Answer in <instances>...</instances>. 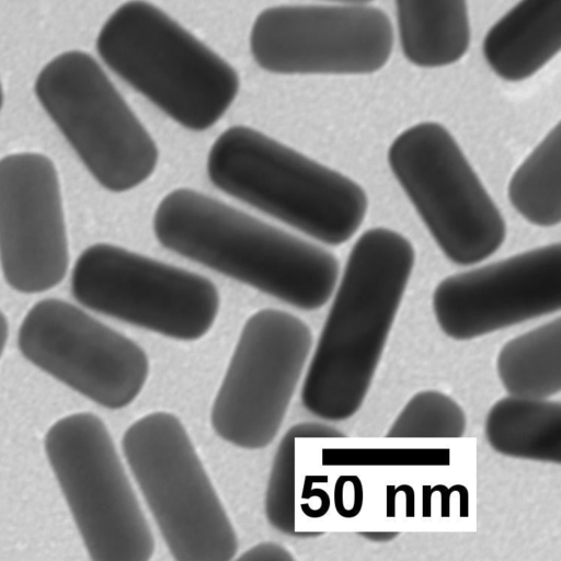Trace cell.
<instances>
[{
    "label": "cell",
    "instance_id": "obj_18",
    "mask_svg": "<svg viewBox=\"0 0 561 561\" xmlns=\"http://www.w3.org/2000/svg\"><path fill=\"white\" fill-rule=\"evenodd\" d=\"M500 381L511 396L550 399L561 391V318L507 341L496 357Z\"/></svg>",
    "mask_w": 561,
    "mask_h": 561
},
{
    "label": "cell",
    "instance_id": "obj_20",
    "mask_svg": "<svg viewBox=\"0 0 561 561\" xmlns=\"http://www.w3.org/2000/svg\"><path fill=\"white\" fill-rule=\"evenodd\" d=\"M346 435L339 428L321 422H300L287 430L273 458L264 497L265 516L279 533L295 538L320 535L297 528L296 520V444L304 438H341Z\"/></svg>",
    "mask_w": 561,
    "mask_h": 561
},
{
    "label": "cell",
    "instance_id": "obj_19",
    "mask_svg": "<svg viewBox=\"0 0 561 561\" xmlns=\"http://www.w3.org/2000/svg\"><path fill=\"white\" fill-rule=\"evenodd\" d=\"M513 207L530 224L561 220V127L558 123L514 172L508 185Z\"/></svg>",
    "mask_w": 561,
    "mask_h": 561
},
{
    "label": "cell",
    "instance_id": "obj_4",
    "mask_svg": "<svg viewBox=\"0 0 561 561\" xmlns=\"http://www.w3.org/2000/svg\"><path fill=\"white\" fill-rule=\"evenodd\" d=\"M96 49L111 70L191 130L216 124L239 91V77L226 60L142 0L116 9Z\"/></svg>",
    "mask_w": 561,
    "mask_h": 561
},
{
    "label": "cell",
    "instance_id": "obj_2",
    "mask_svg": "<svg viewBox=\"0 0 561 561\" xmlns=\"http://www.w3.org/2000/svg\"><path fill=\"white\" fill-rule=\"evenodd\" d=\"M161 245L301 310L331 298L340 265L325 249L190 188L159 203Z\"/></svg>",
    "mask_w": 561,
    "mask_h": 561
},
{
    "label": "cell",
    "instance_id": "obj_16",
    "mask_svg": "<svg viewBox=\"0 0 561 561\" xmlns=\"http://www.w3.org/2000/svg\"><path fill=\"white\" fill-rule=\"evenodd\" d=\"M485 438L496 453L561 463V401L506 396L489 410Z\"/></svg>",
    "mask_w": 561,
    "mask_h": 561
},
{
    "label": "cell",
    "instance_id": "obj_14",
    "mask_svg": "<svg viewBox=\"0 0 561 561\" xmlns=\"http://www.w3.org/2000/svg\"><path fill=\"white\" fill-rule=\"evenodd\" d=\"M0 264L7 284L24 294L55 287L68 271L58 172L44 154L0 159Z\"/></svg>",
    "mask_w": 561,
    "mask_h": 561
},
{
    "label": "cell",
    "instance_id": "obj_5",
    "mask_svg": "<svg viewBox=\"0 0 561 561\" xmlns=\"http://www.w3.org/2000/svg\"><path fill=\"white\" fill-rule=\"evenodd\" d=\"M122 450L175 561H230L233 525L181 420L150 412L130 424Z\"/></svg>",
    "mask_w": 561,
    "mask_h": 561
},
{
    "label": "cell",
    "instance_id": "obj_12",
    "mask_svg": "<svg viewBox=\"0 0 561 561\" xmlns=\"http://www.w3.org/2000/svg\"><path fill=\"white\" fill-rule=\"evenodd\" d=\"M18 344L32 364L106 409L129 405L148 379L140 345L64 300L34 305Z\"/></svg>",
    "mask_w": 561,
    "mask_h": 561
},
{
    "label": "cell",
    "instance_id": "obj_13",
    "mask_svg": "<svg viewBox=\"0 0 561 561\" xmlns=\"http://www.w3.org/2000/svg\"><path fill=\"white\" fill-rule=\"evenodd\" d=\"M561 308V244L533 249L444 278L433 294L442 331L472 340Z\"/></svg>",
    "mask_w": 561,
    "mask_h": 561
},
{
    "label": "cell",
    "instance_id": "obj_21",
    "mask_svg": "<svg viewBox=\"0 0 561 561\" xmlns=\"http://www.w3.org/2000/svg\"><path fill=\"white\" fill-rule=\"evenodd\" d=\"M463 409L448 394L427 389L416 392L390 425L391 438H458L466 432Z\"/></svg>",
    "mask_w": 561,
    "mask_h": 561
},
{
    "label": "cell",
    "instance_id": "obj_8",
    "mask_svg": "<svg viewBox=\"0 0 561 561\" xmlns=\"http://www.w3.org/2000/svg\"><path fill=\"white\" fill-rule=\"evenodd\" d=\"M388 161L435 242L451 262L471 265L492 255L505 221L451 134L424 122L402 131Z\"/></svg>",
    "mask_w": 561,
    "mask_h": 561
},
{
    "label": "cell",
    "instance_id": "obj_17",
    "mask_svg": "<svg viewBox=\"0 0 561 561\" xmlns=\"http://www.w3.org/2000/svg\"><path fill=\"white\" fill-rule=\"evenodd\" d=\"M400 43L415 66L436 68L463 57L470 44L466 0H396Z\"/></svg>",
    "mask_w": 561,
    "mask_h": 561
},
{
    "label": "cell",
    "instance_id": "obj_10",
    "mask_svg": "<svg viewBox=\"0 0 561 561\" xmlns=\"http://www.w3.org/2000/svg\"><path fill=\"white\" fill-rule=\"evenodd\" d=\"M308 324L278 309L245 321L210 409L214 432L242 449L276 437L312 348Z\"/></svg>",
    "mask_w": 561,
    "mask_h": 561
},
{
    "label": "cell",
    "instance_id": "obj_15",
    "mask_svg": "<svg viewBox=\"0 0 561 561\" xmlns=\"http://www.w3.org/2000/svg\"><path fill=\"white\" fill-rule=\"evenodd\" d=\"M561 47V0H520L486 33L483 55L507 81L540 70Z\"/></svg>",
    "mask_w": 561,
    "mask_h": 561
},
{
    "label": "cell",
    "instance_id": "obj_26",
    "mask_svg": "<svg viewBox=\"0 0 561 561\" xmlns=\"http://www.w3.org/2000/svg\"><path fill=\"white\" fill-rule=\"evenodd\" d=\"M328 1L340 2L342 4H367L368 2H370L373 0H328Z\"/></svg>",
    "mask_w": 561,
    "mask_h": 561
},
{
    "label": "cell",
    "instance_id": "obj_9",
    "mask_svg": "<svg viewBox=\"0 0 561 561\" xmlns=\"http://www.w3.org/2000/svg\"><path fill=\"white\" fill-rule=\"evenodd\" d=\"M71 291L88 309L185 342L208 333L220 306L208 278L107 243L81 253Z\"/></svg>",
    "mask_w": 561,
    "mask_h": 561
},
{
    "label": "cell",
    "instance_id": "obj_24",
    "mask_svg": "<svg viewBox=\"0 0 561 561\" xmlns=\"http://www.w3.org/2000/svg\"><path fill=\"white\" fill-rule=\"evenodd\" d=\"M360 535L371 541L383 542V541L392 540L393 538H396L399 535V533L369 531V533H360Z\"/></svg>",
    "mask_w": 561,
    "mask_h": 561
},
{
    "label": "cell",
    "instance_id": "obj_23",
    "mask_svg": "<svg viewBox=\"0 0 561 561\" xmlns=\"http://www.w3.org/2000/svg\"><path fill=\"white\" fill-rule=\"evenodd\" d=\"M237 560L243 561H294L295 558L284 546L274 541L256 543L240 554Z\"/></svg>",
    "mask_w": 561,
    "mask_h": 561
},
{
    "label": "cell",
    "instance_id": "obj_11",
    "mask_svg": "<svg viewBox=\"0 0 561 561\" xmlns=\"http://www.w3.org/2000/svg\"><path fill=\"white\" fill-rule=\"evenodd\" d=\"M264 70L282 75H367L393 47L388 15L367 4L279 5L262 11L250 36Z\"/></svg>",
    "mask_w": 561,
    "mask_h": 561
},
{
    "label": "cell",
    "instance_id": "obj_25",
    "mask_svg": "<svg viewBox=\"0 0 561 561\" xmlns=\"http://www.w3.org/2000/svg\"><path fill=\"white\" fill-rule=\"evenodd\" d=\"M9 325L5 316L0 311V357L8 339Z\"/></svg>",
    "mask_w": 561,
    "mask_h": 561
},
{
    "label": "cell",
    "instance_id": "obj_22",
    "mask_svg": "<svg viewBox=\"0 0 561 561\" xmlns=\"http://www.w3.org/2000/svg\"><path fill=\"white\" fill-rule=\"evenodd\" d=\"M363 505V486L356 476L340 477L335 485V506L345 518L356 516Z\"/></svg>",
    "mask_w": 561,
    "mask_h": 561
},
{
    "label": "cell",
    "instance_id": "obj_27",
    "mask_svg": "<svg viewBox=\"0 0 561 561\" xmlns=\"http://www.w3.org/2000/svg\"><path fill=\"white\" fill-rule=\"evenodd\" d=\"M2 102H3V95H2V89H1V83H0V110L2 106Z\"/></svg>",
    "mask_w": 561,
    "mask_h": 561
},
{
    "label": "cell",
    "instance_id": "obj_3",
    "mask_svg": "<svg viewBox=\"0 0 561 561\" xmlns=\"http://www.w3.org/2000/svg\"><path fill=\"white\" fill-rule=\"evenodd\" d=\"M207 173L224 193L330 245L352 238L368 207L353 180L247 126L214 141Z\"/></svg>",
    "mask_w": 561,
    "mask_h": 561
},
{
    "label": "cell",
    "instance_id": "obj_6",
    "mask_svg": "<svg viewBox=\"0 0 561 561\" xmlns=\"http://www.w3.org/2000/svg\"><path fill=\"white\" fill-rule=\"evenodd\" d=\"M45 451L93 561H149L154 538L104 422L67 415L48 430Z\"/></svg>",
    "mask_w": 561,
    "mask_h": 561
},
{
    "label": "cell",
    "instance_id": "obj_7",
    "mask_svg": "<svg viewBox=\"0 0 561 561\" xmlns=\"http://www.w3.org/2000/svg\"><path fill=\"white\" fill-rule=\"evenodd\" d=\"M35 93L104 188L126 192L154 172L156 142L90 55L71 50L55 57L37 76Z\"/></svg>",
    "mask_w": 561,
    "mask_h": 561
},
{
    "label": "cell",
    "instance_id": "obj_1",
    "mask_svg": "<svg viewBox=\"0 0 561 561\" xmlns=\"http://www.w3.org/2000/svg\"><path fill=\"white\" fill-rule=\"evenodd\" d=\"M414 264L411 242L373 228L353 245L301 387V403L324 421L364 403Z\"/></svg>",
    "mask_w": 561,
    "mask_h": 561
}]
</instances>
